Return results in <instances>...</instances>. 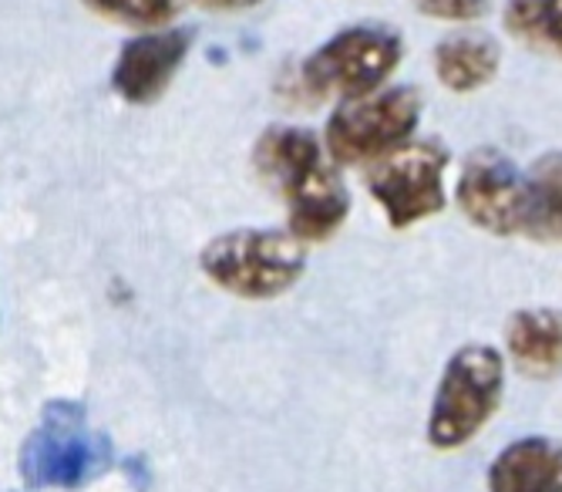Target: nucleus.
<instances>
[{
	"instance_id": "obj_1",
	"label": "nucleus",
	"mask_w": 562,
	"mask_h": 492,
	"mask_svg": "<svg viewBox=\"0 0 562 492\" xmlns=\"http://www.w3.org/2000/svg\"><path fill=\"white\" fill-rule=\"evenodd\" d=\"M257 169L277 182L290 206L296 239H327L350 213L344 179L324 163V145L311 128L277 125L257 142Z\"/></svg>"
},
{
	"instance_id": "obj_17",
	"label": "nucleus",
	"mask_w": 562,
	"mask_h": 492,
	"mask_svg": "<svg viewBox=\"0 0 562 492\" xmlns=\"http://www.w3.org/2000/svg\"><path fill=\"white\" fill-rule=\"evenodd\" d=\"M202 8H213V11H239V8H252L260 0H195Z\"/></svg>"
},
{
	"instance_id": "obj_12",
	"label": "nucleus",
	"mask_w": 562,
	"mask_h": 492,
	"mask_svg": "<svg viewBox=\"0 0 562 492\" xmlns=\"http://www.w3.org/2000/svg\"><path fill=\"white\" fill-rule=\"evenodd\" d=\"M435 71L451 91H475L498 71V44L485 34H451L435 47Z\"/></svg>"
},
{
	"instance_id": "obj_15",
	"label": "nucleus",
	"mask_w": 562,
	"mask_h": 492,
	"mask_svg": "<svg viewBox=\"0 0 562 492\" xmlns=\"http://www.w3.org/2000/svg\"><path fill=\"white\" fill-rule=\"evenodd\" d=\"M85 4L109 21L156 31V27H166L179 14L182 0H85Z\"/></svg>"
},
{
	"instance_id": "obj_8",
	"label": "nucleus",
	"mask_w": 562,
	"mask_h": 492,
	"mask_svg": "<svg viewBox=\"0 0 562 492\" xmlns=\"http://www.w3.org/2000/svg\"><path fill=\"white\" fill-rule=\"evenodd\" d=\"M458 206L462 213L488 233L513 236L522 230L526 210V176L516 163L498 149H479L465 159L458 176Z\"/></svg>"
},
{
	"instance_id": "obj_14",
	"label": "nucleus",
	"mask_w": 562,
	"mask_h": 492,
	"mask_svg": "<svg viewBox=\"0 0 562 492\" xmlns=\"http://www.w3.org/2000/svg\"><path fill=\"white\" fill-rule=\"evenodd\" d=\"M505 24L522 41L549 47L562 58V0H508Z\"/></svg>"
},
{
	"instance_id": "obj_16",
	"label": "nucleus",
	"mask_w": 562,
	"mask_h": 492,
	"mask_svg": "<svg viewBox=\"0 0 562 492\" xmlns=\"http://www.w3.org/2000/svg\"><path fill=\"white\" fill-rule=\"evenodd\" d=\"M418 8L431 18H445V21H472L479 14H485L488 0H418Z\"/></svg>"
},
{
	"instance_id": "obj_9",
	"label": "nucleus",
	"mask_w": 562,
	"mask_h": 492,
	"mask_svg": "<svg viewBox=\"0 0 562 492\" xmlns=\"http://www.w3.org/2000/svg\"><path fill=\"white\" fill-rule=\"evenodd\" d=\"M192 47V31L186 27H156L145 31L122 47L112 71L115 91L132 105H148L169 88Z\"/></svg>"
},
{
	"instance_id": "obj_2",
	"label": "nucleus",
	"mask_w": 562,
	"mask_h": 492,
	"mask_svg": "<svg viewBox=\"0 0 562 492\" xmlns=\"http://www.w3.org/2000/svg\"><path fill=\"white\" fill-rule=\"evenodd\" d=\"M505 384V361L492 344H469L454 351L438 381L431 415H428V441L435 449H462L472 441L482 425L495 415Z\"/></svg>"
},
{
	"instance_id": "obj_3",
	"label": "nucleus",
	"mask_w": 562,
	"mask_h": 492,
	"mask_svg": "<svg viewBox=\"0 0 562 492\" xmlns=\"http://www.w3.org/2000/svg\"><path fill=\"white\" fill-rule=\"evenodd\" d=\"M306 267L303 239L277 230H236L202 250V270L239 298L267 301L290 290Z\"/></svg>"
},
{
	"instance_id": "obj_4",
	"label": "nucleus",
	"mask_w": 562,
	"mask_h": 492,
	"mask_svg": "<svg viewBox=\"0 0 562 492\" xmlns=\"http://www.w3.org/2000/svg\"><path fill=\"white\" fill-rule=\"evenodd\" d=\"M112 466V441L85 428V409L55 402L44 409V425L24 441L21 476L31 489H78Z\"/></svg>"
},
{
	"instance_id": "obj_6",
	"label": "nucleus",
	"mask_w": 562,
	"mask_h": 492,
	"mask_svg": "<svg viewBox=\"0 0 562 492\" xmlns=\"http://www.w3.org/2000/svg\"><path fill=\"white\" fill-rule=\"evenodd\" d=\"M404 44L394 31L361 24L334 34L327 44L303 62L300 78L314 94H344L357 98L378 91L384 78L397 68Z\"/></svg>"
},
{
	"instance_id": "obj_11",
	"label": "nucleus",
	"mask_w": 562,
	"mask_h": 492,
	"mask_svg": "<svg viewBox=\"0 0 562 492\" xmlns=\"http://www.w3.org/2000/svg\"><path fill=\"white\" fill-rule=\"evenodd\" d=\"M505 348L516 368L529 378H552L562 371V311L526 308L505 324Z\"/></svg>"
},
{
	"instance_id": "obj_5",
	"label": "nucleus",
	"mask_w": 562,
	"mask_h": 492,
	"mask_svg": "<svg viewBox=\"0 0 562 492\" xmlns=\"http://www.w3.org/2000/svg\"><path fill=\"white\" fill-rule=\"evenodd\" d=\"M422 119V94L415 88H387L344 98L327 122V153L340 166L374 163L412 138Z\"/></svg>"
},
{
	"instance_id": "obj_7",
	"label": "nucleus",
	"mask_w": 562,
	"mask_h": 492,
	"mask_svg": "<svg viewBox=\"0 0 562 492\" xmlns=\"http://www.w3.org/2000/svg\"><path fill=\"white\" fill-rule=\"evenodd\" d=\"M445 166L448 149L441 142L397 145L368 172V189L384 206L394 230L415 226L445 210Z\"/></svg>"
},
{
	"instance_id": "obj_10",
	"label": "nucleus",
	"mask_w": 562,
	"mask_h": 492,
	"mask_svg": "<svg viewBox=\"0 0 562 492\" xmlns=\"http://www.w3.org/2000/svg\"><path fill=\"white\" fill-rule=\"evenodd\" d=\"M488 492H562V441L529 435L488 466Z\"/></svg>"
},
{
	"instance_id": "obj_13",
	"label": "nucleus",
	"mask_w": 562,
	"mask_h": 492,
	"mask_svg": "<svg viewBox=\"0 0 562 492\" xmlns=\"http://www.w3.org/2000/svg\"><path fill=\"white\" fill-rule=\"evenodd\" d=\"M532 239H562V153H546L526 176V210L522 230Z\"/></svg>"
}]
</instances>
